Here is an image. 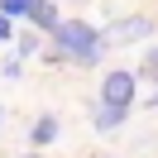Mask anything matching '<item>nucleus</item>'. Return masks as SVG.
Segmentation results:
<instances>
[{"label": "nucleus", "instance_id": "f257e3e1", "mask_svg": "<svg viewBox=\"0 0 158 158\" xmlns=\"http://www.w3.org/2000/svg\"><path fill=\"white\" fill-rule=\"evenodd\" d=\"M53 39V62H77V67H96L101 53H106V34L86 19H58V29L48 34Z\"/></svg>", "mask_w": 158, "mask_h": 158}, {"label": "nucleus", "instance_id": "f03ea898", "mask_svg": "<svg viewBox=\"0 0 158 158\" xmlns=\"http://www.w3.org/2000/svg\"><path fill=\"white\" fill-rule=\"evenodd\" d=\"M101 101H115V106H129V110H134V101H139V72L110 67L106 77H101Z\"/></svg>", "mask_w": 158, "mask_h": 158}, {"label": "nucleus", "instance_id": "7ed1b4c3", "mask_svg": "<svg viewBox=\"0 0 158 158\" xmlns=\"http://www.w3.org/2000/svg\"><path fill=\"white\" fill-rule=\"evenodd\" d=\"M153 29L158 24L148 19V15H125V19L110 24V39L115 43H134V39H153Z\"/></svg>", "mask_w": 158, "mask_h": 158}, {"label": "nucleus", "instance_id": "20e7f679", "mask_svg": "<svg viewBox=\"0 0 158 158\" xmlns=\"http://www.w3.org/2000/svg\"><path fill=\"white\" fill-rule=\"evenodd\" d=\"M125 120H129V106H115V101H96V106H91V125H96L101 134L120 129Z\"/></svg>", "mask_w": 158, "mask_h": 158}, {"label": "nucleus", "instance_id": "39448f33", "mask_svg": "<svg viewBox=\"0 0 158 158\" xmlns=\"http://www.w3.org/2000/svg\"><path fill=\"white\" fill-rule=\"evenodd\" d=\"M58 134H62L58 115H39L34 129H29V144H34V148H48V144H58Z\"/></svg>", "mask_w": 158, "mask_h": 158}, {"label": "nucleus", "instance_id": "423d86ee", "mask_svg": "<svg viewBox=\"0 0 158 158\" xmlns=\"http://www.w3.org/2000/svg\"><path fill=\"white\" fill-rule=\"evenodd\" d=\"M58 19H62V15H58V5H53V0H39V5H34V15H29V24H34L39 34H53V29H58Z\"/></svg>", "mask_w": 158, "mask_h": 158}, {"label": "nucleus", "instance_id": "0eeeda50", "mask_svg": "<svg viewBox=\"0 0 158 158\" xmlns=\"http://www.w3.org/2000/svg\"><path fill=\"white\" fill-rule=\"evenodd\" d=\"M34 5H39V0H0V10L10 15V19H29V15H34Z\"/></svg>", "mask_w": 158, "mask_h": 158}, {"label": "nucleus", "instance_id": "6e6552de", "mask_svg": "<svg viewBox=\"0 0 158 158\" xmlns=\"http://www.w3.org/2000/svg\"><path fill=\"white\" fill-rule=\"evenodd\" d=\"M15 48H19V58H34V53H39V34H24Z\"/></svg>", "mask_w": 158, "mask_h": 158}, {"label": "nucleus", "instance_id": "1a4fd4ad", "mask_svg": "<svg viewBox=\"0 0 158 158\" xmlns=\"http://www.w3.org/2000/svg\"><path fill=\"white\" fill-rule=\"evenodd\" d=\"M139 72H144V77H153V81H158V48H148V58H144V67H139Z\"/></svg>", "mask_w": 158, "mask_h": 158}, {"label": "nucleus", "instance_id": "9d476101", "mask_svg": "<svg viewBox=\"0 0 158 158\" xmlns=\"http://www.w3.org/2000/svg\"><path fill=\"white\" fill-rule=\"evenodd\" d=\"M10 39H15V19L0 10V43H10Z\"/></svg>", "mask_w": 158, "mask_h": 158}, {"label": "nucleus", "instance_id": "9b49d317", "mask_svg": "<svg viewBox=\"0 0 158 158\" xmlns=\"http://www.w3.org/2000/svg\"><path fill=\"white\" fill-rule=\"evenodd\" d=\"M19 67H24V58H15V62H5V67H0V72H5V81H19Z\"/></svg>", "mask_w": 158, "mask_h": 158}, {"label": "nucleus", "instance_id": "f8f14e48", "mask_svg": "<svg viewBox=\"0 0 158 158\" xmlns=\"http://www.w3.org/2000/svg\"><path fill=\"white\" fill-rule=\"evenodd\" d=\"M19 158H43V153H39V148H34V153H19Z\"/></svg>", "mask_w": 158, "mask_h": 158}, {"label": "nucleus", "instance_id": "ddd939ff", "mask_svg": "<svg viewBox=\"0 0 158 158\" xmlns=\"http://www.w3.org/2000/svg\"><path fill=\"white\" fill-rule=\"evenodd\" d=\"M148 106H153V110H158V86H153V101H148Z\"/></svg>", "mask_w": 158, "mask_h": 158}, {"label": "nucleus", "instance_id": "4468645a", "mask_svg": "<svg viewBox=\"0 0 158 158\" xmlns=\"http://www.w3.org/2000/svg\"><path fill=\"white\" fill-rule=\"evenodd\" d=\"M0 125H5V110H0Z\"/></svg>", "mask_w": 158, "mask_h": 158}]
</instances>
